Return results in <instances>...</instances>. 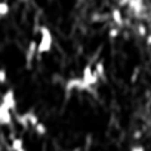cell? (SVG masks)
Returning a JSON list of instances; mask_svg holds the SVG:
<instances>
[{
    "label": "cell",
    "instance_id": "cell-18",
    "mask_svg": "<svg viewBox=\"0 0 151 151\" xmlns=\"http://www.w3.org/2000/svg\"><path fill=\"white\" fill-rule=\"evenodd\" d=\"M21 2H28V0H21Z\"/></svg>",
    "mask_w": 151,
    "mask_h": 151
},
{
    "label": "cell",
    "instance_id": "cell-7",
    "mask_svg": "<svg viewBox=\"0 0 151 151\" xmlns=\"http://www.w3.org/2000/svg\"><path fill=\"white\" fill-rule=\"evenodd\" d=\"M14 119L17 120V123H18V124L22 127V129H28V127H30V124H28V114H27V113L17 114Z\"/></svg>",
    "mask_w": 151,
    "mask_h": 151
},
{
    "label": "cell",
    "instance_id": "cell-15",
    "mask_svg": "<svg viewBox=\"0 0 151 151\" xmlns=\"http://www.w3.org/2000/svg\"><path fill=\"white\" fill-rule=\"evenodd\" d=\"M119 34H120V30H119V28H111V30L108 31V36H110L111 39H116V37H119Z\"/></svg>",
    "mask_w": 151,
    "mask_h": 151
},
{
    "label": "cell",
    "instance_id": "cell-17",
    "mask_svg": "<svg viewBox=\"0 0 151 151\" xmlns=\"http://www.w3.org/2000/svg\"><path fill=\"white\" fill-rule=\"evenodd\" d=\"M17 151H27L25 148H21V150H17Z\"/></svg>",
    "mask_w": 151,
    "mask_h": 151
},
{
    "label": "cell",
    "instance_id": "cell-11",
    "mask_svg": "<svg viewBox=\"0 0 151 151\" xmlns=\"http://www.w3.org/2000/svg\"><path fill=\"white\" fill-rule=\"evenodd\" d=\"M33 129H34V132H36L39 136H43V135H46V133H47V127H46V124H45L43 122H39Z\"/></svg>",
    "mask_w": 151,
    "mask_h": 151
},
{
    "label": "cell",
    "instance_id": "cell-14",
    "mask_svg": "<svg viewBox=\"0 0 151 151\" xmlns=\"http://www.w3.org/2000/svg\"><path fill=\"white\" fill-rule=\"evenodd\" d=\"M8 82V71L0 67V85H6Z\"/></svg>",
    "mask_w": 151,
    "mask_h": 151
},
{
    "label": "cell",
    "instance_id": "cell-13",
    "mask_svg": "<svg viewBox=\"0 0 151 151\" xmlns=\"http://www.w3.org/2000/svg\"><path fill=\"white\" fill-rule=\"evenodd\" d=\"M11 11V6L8 2H5V0H0V17H6Z\"/></svg>",
    "mask_w": 151,
    "mask_h": 151
},
{
    "label": "cell",
    "instance_id": "cell-5",
    "mask_svg": "<svg viewBox=\"0 0 151 151\" xmlns=\"http://www.w3.org/2000/svg\"><path fill=\"white\" fill-rule=\"evenodd\" d=\"M14 122V114L12 111L0 102V126H11Z\"/></svg>",
    "mask_w": 151,
    "mask_h": 151
},
{
    "label": "cell",
    "instance_id": "cell-10",
    "mask_svg": "<svg viewBox=\"0 0 151 151\" xmlns=\"http://www.w3.org/2000/svg\"><path fill=\"white\" fill-rule=\"evenodd\" d=\"M111 18H113L114 24H117V25H122L123 24V17H122L120 9H113L111 11Z\"/></svg>",
    "mask_w": 151,
    "mask_h": 151
},
{
    "label": "cell",
    "instance_id": "cell-16",
    "mask_svg": "<svg viewBox=\"0 0 151 151\" xmlns=\"http://www.w3.org/2000/svg\"><path fill=\"white\" fill-rule=\"evenodd\" d=\"M130 151H145V150H144V147H139V145H136V147H133Z\"/></svg>",
    "mask_w": 151,
    "mask_h": 151
},
{
    "label": "cell",
    "instance_id": "cell-8",
    "mask_svg": "<svg viewBox=\"0 0 151 151\" xmlns=\"http://www.w3.org/2000/svg\"><path fill=\"white\" fill-rule=\"evenodd\" d=\"M93 71L96 73V76L99 79H105V65L102 61H98L95 65H93Z\"/></svg>",
    "mask_w": 151,
    "mask_h": 151
},
{
    "label": "cell",
    "instance_id": "cell-6",
    "mask_svg": "<svg viewBox=\"0 0 151 151\" xmlns=\"http://www.w3.org/2000/svg\"><path fill=\"white\" fill-rule=\"evenodd\" d=\"M24 148V139L19 138V136H14L11 139V144H9V151H17V150H21Z\"/></svg>",
    "mask_w": 151,
    "mask_h": 151
},
{
    "label": "cell",
    "instance_id": "cell-19",
    "mask_svg": "<svg viewBox=\"0 0 151 151\" xmlns=\"http://www.w3.org/2000/svg\"><path fill=\"white\" fill-rule=\"evenodd\" d=\"M0 151H2V145H0Z\"/></svg>",
    "mask_w": 151,
    "mask_h": 151
},
{
    "label": "cell",
    "instance_id": "cell-9",
    "mask_svg": "<svg viewBox=\"0 0 151 151\" xmlns=\"http://www.w3.org/2000/svg\"><path fill=\"white\" fill-rule=\"evenodd\" d=\"M36 53H37V42L36 40H31L28 43V49H27V58H28V61H31Z\"/></svg>",
    "mask_w": 151,
    "mask_h": 151
},
{
    "label": "cell",
    "instance_id": "cell-2",
    "mask_svg": "<svg viewBox=\"0 0 151 151\" xmlns=\"http://www.w3.org/2000/svg\"><path fill=\"white\" fill-rule=\"evenodd\" d=\"M82 80H83V83L91 89V88H93L98 82H99V77L96 76V73L93 71V67L91 65V64H88V65H85V68H83V71H82V77H80Z\"/></svg>",
    "mask_w": 151,
    "mask_h": 151
},
{
    "label": "cell",
    "instance_id": "cell-3",
    "mask_svg": "<svg viewBox=\"0 0 151 151\" xmlns=\"http://www.w3.org/2000/svg\"><path fill=\"white\" fill-rule=\"evenodd\" d=\"M73 91H77V92H83V91H91L80 77H73V79H68L67 83H65V92H73Z\"/></svg>",
    "mask_w": 151,
    "mask_h": 151
},
{
    "label": "cell",
    "instance_id": "cell-1",
    "mask_svg": "<svg viewBox=\"0 0 151 151\" xmlns=\"http://www.w3.org/2000/svg\"><path fill=\"white\" fill-rule=\"evenodd\" d=\"M39 33H40V40L37 42V55L49 53L53 47V34L47 25H40Z\"/></svg>",
    "mask_w": 151,
    "mask_h": 151
},
{
    "label": "cell",
    "instance_id": "cell-4",
    "mask_svg": "<svg viewBox=\"0 0 151 151\" xmlns=\"http://www.w3.org/2000/svg\"><path fill=\"white\" fill-rule=\"evenodd\" d=\"M3 105H6L11 111H15L17 110V96H15V91L14 89H8L3 95H2V99H0Z\"/></svg>",
    "mask_w": 151,
    "mask_h": 151
},
{
    "label": "cell",
    "instance_id": "cell-12",
    "mask_svg": "<svg viewBox=\"0 0 151 151\" xmlns=\"http://www.w3.org/2000/svg\"><path fill=\"white\" fill-rule=\"evenodd\" d=\"M27 114H28V124H30V127H34V126L40 122L39 116H37L34 111H27Z\"/></svg>",
    "mask_w": 151,
    "mask_h": 151
}]
</instances>
